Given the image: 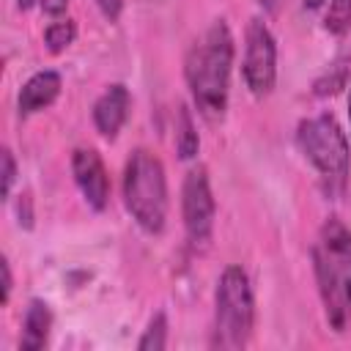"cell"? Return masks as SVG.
<instances>
[{"label": "cell", "instance_id": "6da1fadb", "mask_svg": "<svg viewBox=\"0 0 351 351\" xmlns=\"http://www.w3.org/2000/svg\"><path fill=\"white\" fill-rule=\"evenodd\" d=\"M233 55H236V44L228 22L214 19L184 58V77H186L192 101L197 112L211 121L222 118L228 110Z\"/></svg>", "mask_w": 351, "mask_h": 351}, {"label": "cell", "instance_id": "7a4b0ae2", "mask_svg": "<svg viewBox=\"0 0 351 351\" xmlns=\"http://www.w3.org/2000/svg\"><path fill=\"white\" fill-rule=\"evenodd\" d=\"M313 271L326 321L335 332L351 324V228L329 217L313 244Z\"/></svg>", "mask_w": 351, "mask_h": 351}, {"label": "cell", "instance_id": "3957f363", "mask_svg": "<svg viewBox=\"0 0 351 351\" xmlns=\"http://www.w3.org/2000/svg\"><path fill=\"white\" fill-rule=\"evenodd\" d=\"M123 206L132 219L151 236L165 230L167 219V176L165 165L148 148L132 151L123 167Z\"/></svg>", "mask_w": 351, "mask_h": 351}, {"label": "cell", "instance_id": "277c9868", "mask_svg": "<svg viewBox=\"0 0 351 351\" xmlns=\"http://www.w3.org/2000/svg\"><path fill=\"white\" fill-rule=\"evenodd\" d=\"M296 145L302 156L321 176L324 189L329 195H340L351 176V145L335 115L321 112L304 118L296 126Z\"/></svg>", "mask_w": 351, "mask_h": 351}, {"label": "cell", "instance_id": "5b68a950", "mask_svg": "<svg viewBox=\"0 0 351 351\" xmlns=\"http://www.w3.org/2000/svg\"><path fill=\"white\" fill-rule=\"evenodd\" d=\"M255 326V296L247 271L236 263L225 266L214 291V348H241Z\"/></svg>", "mask_w": 351, "mask_h": 351}, {"label": "cell", "instance_id": "8992f818", "mask_svg": "<svg viewBox=\"0 0 351 351\" xmlns=\"http://www.w3.org/2000/svg\"><path fill=\"white\" fill-rule=\"evenodd\" d=\"M214 214L217 203L211 195V181L203 165L192 167L184 178L181 186V217H184V230L192 247H206L214 230Z\"/></svg>", "mask_w": 351, "mask_h": 351}, {"label": "cell", "instance_id": "52a82bcc", "mask_svg": "<svg viewBox=\"0 0 351 351\" xmlns=\"http://www.w3.org/2000/svg\"><path fill=\"white\" fill-rule=\"evenodd\" d=\"M241 74L255 96H266L277 80V41L263 19H250L244 33V60Z\"/></svg>", "mask_w": 351, "mask_h": 351}, {"label": "cell", "instance_id": "ba28073f", "mask_svg": "<svg viewBox=\"0 0 351 351\" xmlns=\"http://www.w3.org/2000/svg\"><path fill=\"white\" fill-rule=\"evenodd\" d=\"M71 173L93 211H104L110 203V176L96 148H74L71 154Z\"/></svg>", "mask_w": 351, "mask_h": 351}, {"label": "cell", "instance_id": "9c48e42d", "mask_svg": "<svg viewBox=\"0 0 351 351\" xmlns=\"http://www.w3.org/2000/svg\"><path fill=\"white\" fill-rule=\"evenodd\" d=\"M129 107H132V96H129L126 85H121V82L107 85L104 93L93 101V126H96V132L107 140H115L121 126L129 118Z\"/></svg>", "mask_w": 351, "mask_h": 351}, {"label": "cell", "instance_id": "30bf717a", "mask_svg": "<svg viewBox=\"0 0 351 351\" xmlns=\"http://www.w3.org/2000/svg\"><path fill=\"white\" fill-rule=\"evenodd\" d=\"M60 88H63V80L55 69H44V71H36L22 88H19V96H16V110L22 118L27 115H36L41 110H47L58 96H60Z\"/></svg>", "mask_w": 351, "mask_h": 351}, {"label": "cell", "instance_id": "8fae6325", "mask_svg": "<svg viewBox=\"0 0 351 351\" xmlns=\"http://www.w3.org/2000/svg\"><path fill=\"white\" fill-rule=\"evenodd\" d=\"M49 329H52L49 304L41 302V299H30V304L25 310V318H22L19 346L22 348H44L47 346V337H49Z\"/></svg>", "mask_w": 351, "mask_h": 351}, {"label": "cell", "instance_id": "7c38bea8", "mask_svg": "<svg viewBox=\"0 0 351 351\" xmlns=\"http://www.w3.org/2000/svg\"><path fill=\"white\" fill-rule=\"evenodd\" d=\"M176 148L181 159H195L200 151V137H197V129H195V121L186 104H178L176 110Z\"/></svg>", "mask_w": 351, "mask_h": 351}, {"label": "cell", "instance_id": "4fadbf2b", "mask_svg": "<svg viewBox=\"0 0 351 351\" xmlns=\"http://www.w3.org/2000/svg\"><path fill=\"white\" fill-rule=\"evenodd\" d=\"M348 71H351V55L335 58L332 66L313 82V93H315V96H332V93H337L340 88H346Z\"/></svg>", "mask_w": 351, "mask_h": 351}, {"label": "cell", "instance_id": "5bb4252c", "mask_svg": "<svg viewBox=\"0 0 351 351\" xmlns=\"http://www.w3.org/2000/svg\"><path fill=\"white\" fill-rule=\"evenodd\" d=\"M74 38H77V25H74V19H69V16L49 22L47 30H44V44H47V49H49L52 55H58V52H63L66 47H71Z\"/></svg>", "mask_w": 351, "mask_h": 351}, {"label": "cell", "instance_id": "9a60e30c", "mask_svg": "<svg viewBox=\"0 0 351 351\" xmlns=\"http://www.w3.org/2000/svg\"><path fill=\"white\" fill-rule=\"evenodd\" d=\"M165 346H167V315H165V310H159L151 315L143 337L137 340V348L140 351H162Z\"/></svg>", "mask_w": 351, "mask_h": 351}, {"label": "cell", "instance_id": "2e32d148", "mask_svg": "<svg viewBox=\"0 0 351 351\" xmlns=\"http://www.w3.org/2000/svg\"><path fill=\"white\" fill-rule=\"evenodd\" d=\"M324 27L332 36H346L351 30V0H329Z\"/></svg>", "mask_w": 351, "mask_h": 351}, {"label": "cell", "instance_id": "e0dca14e", "mask_svg": "<svg viewBox=\"0 0 351 351\" xmlns=\"http://www.w3.org/2000/svg\"><path fill=\"white\" fill-rule=\"evenodd\" d=\"M0 162H3V197L8 200L11 197V189H14V181H16V162H14L11 148H3Z\"/></svg>", "mask_w": 351, "mask_h": 351}, {"label": "cell", "instance_id": "ac0fdd59", "mask_svg": "<svg viewBox=\"0 0 351 351\" xmlns=\"http://www.w3.org/2000/svg\"><path fill=\"white\" fill-rule=\"evenodd\" d=\"M99 11L104 14V19L110 22H118L121 19V11H123V0H96Z\"/></svg>", "mask_w": 351, "mask_h": 351}, {"label": "cell", "instance_id": "d6986e66", "mask_svg": "<svg viewBox=\"0 0 351 351\" xmlns=\"http://www.w3.org/2000/svg\"><path fill=\"white\" fill-rule=\"evenodd\" d=\"M0 271H3V304H8V299H11V288H14V277H11L8 258L0 261Z\"/></svg>", "mask_w": 351, "mask_h": 351}, {"label": "cell", "instance_id": "ffe728a7", "mask_svg": "<svg viewBox=\"0 0 351 351\" xmlns=\"http://www.w3.org/2000/svg\"><path fill=\"white\" fill-rule=\"evenodd\" d=\"M38 5L47 16H60V14H66L69 0H38Z\"/></svg>", "mask_w": 351, "mask_h": 351}, {"label": "cell", "instance_id": "44dd1931", "mask_svg": "<svg viewBox=\"0 0 351 351\" xmlns=\"http://www.w3.org/2000/svg\"><path fill=\"white\" fill-rule=\"evenodd\" d=\"M19 222L25 225V228H30L33 225V211H30V195L25 192V195H19Z\"/></svg>", "mask_w": 351, "mask_h": 351}, {"label": "cell", "instance_id": "7402d4cb", "mask_svg": "<svg viewBox=\"0 0 351 351\" xmlns=\"http://www.w3.org/2000/svg\"><path fill=\"white\" fill-rule=\"evenodd\" d=\"M258 5H261L263 11H269V14H271V11H277V5H280V0H258Z\"/></svg>", "mask_w": 351, "mask_h": 351}, {"label": "cell", "instance_id": "603a6c76", "mask_svg": "<svg viewBox=\"0 0 351 351\" xmlns=\"http://www.w3.org/2000/svg\"><path fill=\"white\" fill-rule=\"evenodd\" d=\"M324 3H326V0H302V5H304L307 11H318Z\"/></svg>", "mask_w": 351, "mask_h": 351}, {"label": "cell", "instance_id": "cb8c5ba5", "mask_svg": "<svg viewBox=\"0 0 351 351\" xmlns=\"http://www.w3.org/2000/svg\"><path fill=\"white\" fill-rule=\"evenodd\" d=\"M33 3H36V0H16V8H19V11H27Z\"/></svg>", "mask_w": 351, "mask_h": 351}, {"label": "cell", "instance_id": "d4e9b609", "mask_svg": "<svg viewBox=\"0 0 351 351\" xmlns=\"http://www.w3.org/2000/svg\"><path fill=\"white\" fill-rule=\"evenodd\" d=\"M348 121H351V90H348Z\"/></svg>", "mask_w": 351, "mask_h": 351}]
</instances>
